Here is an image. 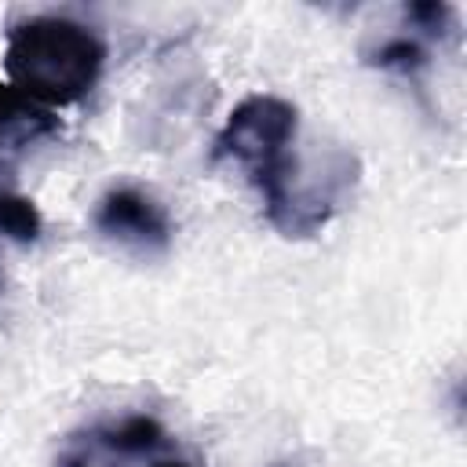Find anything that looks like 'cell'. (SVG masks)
<instances>
[{
    "mask_svg": "<svg viewBox=\"0 0 467 467\" xmlns=\"http://www.w3.org/2000/svg\"><path fill=\"white\" fill-rule=\"evenodd\" d=\"M4 69L11 77V88H18L36 106H69L99 84L106 69V44L84 22L36 15L22 18L7 33Z\"/></svg>",
    "mask_w": 467,
    "mask_h": 467,
    "instance_id": "1",
    "label": "cell"
},
{
    "mask_svg": "<svg viewBox=\"0 0 467 467\" xmlns=\"http://www.w3.org/2000/svg\"><path fill=\"white\" fill-rule=\"evenodd\" d=\"M299 109L281 95H248L234 106L223 131L215 135V161L244 168L259 197H270L296 164Z\"/></svg>",
    "mask_w": 467,
    "mask_h": 467,
    "instance_id": "2",
    "label": "cell"
},
{
    "mask_svg": "<svg viewBox=\"0 0 467 467\" xmlns=\"http://www.w3.org/2000/svg\"><path fill=\"white\" fill-rule=\"evenodd\" d=\"M95 230L106 237V241H117L120 248L128 252H139V255H161L168 252L171 244V215L168 208L139 190V186H113L99 197L95 204V215H91Z\"/></svg>",
    "mask_w": 467,
    "mask_h": 467,
    "instance_id": "4",
    "label": "cell"
},
{
    "mask_svg": "<svg viewBox=\"0 0 467 467\" xmlns=\"http://www.w3.org/2000/svg\"><path fill=\"white\" fill-rule=\"evenodd\" d=\"M40 212L36 204L15 186V171L7 164H0V234L15 237V241H36L40 237Z\"/></svg>",
    "mask_w": 467,
    "mask_h": 467,
    "instance_id": "6",
    "label": "cell"
},
{
    "mask_svg": "<svg viewBox=\"0 0 467 467\" xmlns=\"http://www.w3.org/2000/svg\"><path fill=\"white\" fill-rule=\"evenodd\" d=\"M0 292H4V270H0Z\"/></svg>",
    "mask_w": 467,
    "mask_h": 467,
    "instance_id": "8",
    "label": "cell"
},
{
    "mask_svg": "<svg viewBox=\"0 0 467 467\" xmlns=\"http://www.w3.org/2000/svg\"><path fill=\"white\" fill-rule=\"evenodd\" d=\"M58 131V117L0 80V150H26Z\"/></svg>",
    "mask_w": 467,
    "mask_h": 467,
    "instance_id": "5",
    "label": "cell"
},
{
    "mask_svg": "<svg viewBox=\"0 0 467 467\" xmlns=\"http://www.w3.org/2000/svg\"><path fill=\"white\" fill-rule=\"evenodd\" d=\"M55 467H193L161 420L128 412L80 427L66 438Z\"/></svg>",
    "mask_w": 467,
    "mask_h": 467,
    "instance_id": "3",
    "label": "cell"
},
{
    "mask_svg": "<svg viewBox=\"0 0 467 467\" xmlns=\"http://www.w3.org/2000/svg\"><path fill=\"white\" fill-rule=\"evenodd\" d=\"M365 62L376 66V69H390V73H401V77H416V73L431 62V55H427L423 40H416V36H390V40H383L379 47H372V51L365 55Z\"/></svg>",
    "mask_w": 467,
    "mask_h": 467,
    "instance_id": "7",
    "label": "cell"
}]
</instances>
